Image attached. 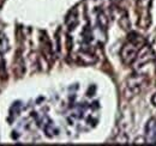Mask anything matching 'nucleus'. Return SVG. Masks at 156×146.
Returning <instances> with one entry per match:
<instances>
[{
  "instance_id": "f03ea898",
  "label": "nucleus",
  "mask_w": 156,
  "mask_h": 146,
  "mask_svg": "<svg viewBox=\"0 0 156 146\" xmlns=\"http://www.w3.org/2000/svg\"><path fill=\"white\" fill-rule=\"evenodd\" d=\"M148 77L145 74L142 73H135L133 75H131L127 82H126V86L127 90L130 92H132L133 95H138L145 89V86L148 85Z\"/></svg>"
},
{
  "instance_id": "20e7f679",
  "label": "nucleus",
  "mask_w": 156,
  "mask_h": 146,
  "mask_svg": "<svg viewBox=\"0 0 156 146\" xmlns=\"http://www.w3.org/2000/svg\"><path fill=\"white\" fill-rule=\"evenodd\" d=\"M78 57H79L80 62H83V64H85V65H90V64H94V62L96 61L95 55L93 54V53L85 52V50L79 52V53H78Z\"/></svg>"
},
{
  "instance_id": "6e6552de",
  "label": "nucleus",
  "mask_w": 156,
  "mask_h": 146,
  "mask_svg": "<svg viewBox=\"0 0 156 146\" xmlns=\"http://www.w3.org/2000/svg\"><path fill=\"white\" fill-rule=\"evenodd\" d=\"M151 102H153V104H154V106L156 107V92L154 93V96L151 97Z\"/></svg>"
},
{
  "instance_id": "f257e3e1",
  "label": "nucleus",
  "mask_w": 156,
  "mask_h": 146,
  "mask_svg": "<svg viewBox=\"0 0 156 146\" xmlns=\"http://www.w3.org/2000/svg\"><path fill=\"white\" fill-rule=\"evenodd\" d=\"M143 46L140 43V37L135 34V36L132 37V38H130L129 42H126L122 46L121 50H120L121 61L125 65H132L136 61L137 56H138V52H139V49Z\"/></svg>"
},
{
  "instance_id": "7ed1b4c3",
  "label": "nucleus",
  "mask_w": 156,
  "mask_h": 146,
  "mask_svg": "<svg viewBox=\"0 0 156 146\" xmlns=\"http://www.w3.org/2000/svg\"><path fill=\"white\" fill-rule=\"evenodd\" d=\"M145 139L148 143H156V119L151 117L145 126Z\"/></svg>"
},
{
  "instance_id": "423d86ee",
  "label": "nucleus",
  "mask_w": 156,
  "mask_h": 146,
  "mask_svg": "<svg viewBox=\"0 0 156 146\" xmlns=\"http://www.w3.org/2000/svg\"><path fill=\"white\" fill-rule=\"evenodd\" d=\"M10 49V42L5 34H0V53L4 54Z\"/></svg>"
},
{
  "instance_id": "39448f33",
  "label": "nucleus",
  "mask_w": 156,
  "mask_h": 146,
  "mask_svg": "<svg viewBox=\"0 0 156 146\" xmlns=\"http://www.w3.org/2000/svg\"><path fill=\"white\" fill-rule=\"evenodd\" d=\"M66 24L70 29H75L76 25L78 24V15H77V10H73L70 12V15L67 16L66 18Z\"/></svg>"
},
{
  "instance_id": "0eeeda50",
  "label": "nucleus",
  "mask_w": 156,
  "mask_h": 146,
  "mask_svg": "<svg viewBox=\"0 0 156 146\" xmlns=\"http://www.w3.org/2000/svg\"><path fill=\"white\" fill-rule=\"evenodd\" d=\"M149 47L151 48L153 53H154V54H155V56H156V31L154 33V35H153V38H151V42H150Z\"/></svg>"
}]
</instances>
